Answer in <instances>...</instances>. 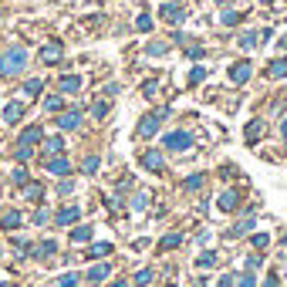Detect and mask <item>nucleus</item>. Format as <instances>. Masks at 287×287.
<instances>
[{
  "label": "nucleus",
  "mask_w": 287,
  "mask_h": 287,
  "mask_svg": "<svg viewBox=\"0 0 287 287\" xmlns=\"http://www.w3.org/2000/svg\"><path fill=\"white\" fill-rule=\"evenodd\" d=\"M24 65H27V51L24 48H7L3 51V58H0V78H14L17 71H24Z\"/></svg>",
  "instance_id": "1"
},
{
  "label": "nucleus",
  "mask_w": 287,
  "mask_h": 287,
  "mask_svg": "<svg viewBox=\"0 0 287 287\" xmlns=\"http://www.w3.org/2000/svg\"><path fill=\"white\" fill-rule=\"evenodd\" d=\"M166 115H169V108H159L155 115H145L142 122H139V135H155V132H159V122H162Z\"/></svg>",
  "instance_id": "2"
},
{
  "label": "nucleus",
  "mask_w": 287,
  "mask_h": 287,
  "mask_svg": "<svg viewBox=\"0 0 287 287\" xmlns=\"http://www.w3.org/2000/svg\"><path fill=\"white\" fill-rule=\"evenodd\" d=\"M189 145H193V135H189V132H169V135H166V149H169V152H186Z\"/></svg>",
  "instance_id": "3"
},
{
  "label": "nucleus",
  "mask_w": 287,
  "mask_h": 287,
  "mask_svg": "<svg viewBox=\"0 0 287 287\" xmlns=\"http://www.w3.org/2000/svg\"><path fill=\"white\" fill-rule=\"evenodd\" d=\"M162 20H169V24H183V20H186V7H179V3H166V7H162Z\"/></svg>",
  "instance_id": "4"
},
{
  "label": "nucleus",
  "mask_w": 287,
  "mask_h": 287,
  "mask_svg": "<svg viewBox=\"0 0 287 287\" xmlns=\"http://www.w3.org/2000/svg\"><path fill=\"white\" fill-rule=\"evenodd\" d=\"M250 71H253V65H250V61H240V65L230 68V81H233V84H243V81L250 78Z\"/></svg>",
  "instance_id": "5"
},
{
  "label": "nucleus",
  "mask_w": 287,
  "mask_h": 287,
  "mask_svg": "<svg viewBox=\"0 0 287 287\" xmlns=\"http://www.w3.org/2000/svg\"><path fill=\"white\" fill-rule=\"evenodd\" d=\"M41 61H44V65H54V61H61V44H58V41H51L48 48H41Z\"/></svg>",
  "instance_id": "6"
},
{
  "label": "nucleus",
  "mask_w": 287,
  "mask_h": 287,
  "mask_svg": "<svg viewBox=\"0 0 287 287\" xmlns=\"http://www.w3.org/2000/svg\"><path fill=\"white\" fill-rule=\"evenodd\" d=\"M41 139H44V129L41 125H31V129L20 132V145H34V142H41Z\"/></svg>",
  "instance_id": "7"
},
{
  "label": "nucleus",
  "mask_w": 287,
  "mask_h": 287,
  "mask_svg": "<svg viewBox=\"0 0 287 287\" xmlns=\"http://www.w3.org/2000/svg\"><path fill=\"white\" fill-rule=\"evenodd\" d=\"M48 172H54V176H68V172H71V162H68L65 155H58V159L48 162Z\"/></svg>",
  "instance_id": "8"
},
{
  "label": "nucleus",
  "mask_w": 287,
  "mask_h": 287,
  "mask_svg": "<svg viewBox=\"0 0 287 287\" xmlns=\"http://www.w3.org/2000/svg\"><path fill=\"white\" fill-rule=\"evenodd\" d=\"M20 115H24V105H20V101H10V105L3 108V122H10V125L20 122Z\"/></svg>",
  "instance_id": "9"
},
{
  "label": "nucleus",
  "mask_w": 287,
  "mask_h": 287,
  "mask_svg": "<svg viewBox=\"0 0 287 287\" xmlns=\"http://www.w3.org/2000/svg\"><path fill=\"white\" fill-rule=\"evenodd\" d=\"M78 216H81V210H78V206H65V210L58 213V226H71Z\"/></svg>",
  "instance_id": "10"
},
{
  "label": "nucleus",
  "mask_w": 287,
  "mask_h": 287,
  "mask_svg": "<svg viewBox=\"0 0 287 287\" xmlns=\"http://www.w3.org/2000/svg\"><path fill=\"white\" fill-rule=\"evenodd\" d=\"M58 125H61L65 132H68V129H78V125H81V112H65V115L58 118Z\"/></svg>",
  "instance_id": "11"
},
{
  "label": "nucleus",
  "mask_w": 287,
  "mask_h": 287,
  "mask_svg": "<svg viewBox=\"0 0 287 287\" xmlns=\"http://www.w3.org/2000/svg\"><path fill=\"white\" fill-rule=\"evenodd\" d=\"M108 274H112V267H108V264H98V267H91V270H88V281H91V284H98V281H105Z\"/></svg>",
  "instance_id": "12"
},
{
  "label": "nucleus",
  "mask_w": 287,
  "mask_h": 287,
  "mask_svg": "<svg viewBox=\"0 0 287 287\" xmlns=\"http://www.w3.org/2000/svg\"><path fill=\"white\" fill-rule=\"evenodd\" d=\"M142 166H145V169H152V172H159V169H162V155H159V152H145Z\"/></svg>",
  "instance_id": "13"
},
{
  "label": "nucleus",
  "mask_w": 287,
  "mask_h": 287,
  "mask_svg": "<svg viewBox=\"0 0 287 287\" xmlns=\"http://www.w3.org/2000/svg\"><path fill=\"white\" fill-rule=\"evenodd\" d=\"M257 135H264V122H260V118H253V122L247 125V142H257Z\"/></svg>",
  "instance_id": "14"
},
{
  "label": "nucleus",
  "mask_w": 287,
  "mask_h": 287,
  "mask_svg": "<svg viewBox=\"0 0 287 287\" xmlns=\"http://www.w3.org/2000/svg\"><path fill=\"white\" fill-rule=\"evenodd\" d=\"M236 203H240V200H236V193H230V189L219 196V210H226V213H230V210H236Z\"/></svg>",
  "instance_id": "15"
},
{
  "label": "nucleus",
  "mask_w": 287,
  "mask_h": 287,
  "mask_svg": "<svg viewBox=\"0 0 287 287\" xmlns=\"http://www.w3.org/2000/svg\"><path fill=\"white\" fill-rule=\"evenodd\" d=\"M78 88H81V78L78 74H65L61 78V91H78Z\"/></svg>",
  "instance_id": "16"
},
{
  "label": "nucleus",
  "mask_w": 287,
  "mask_h": 287,
  "mask_svg": "<svg viewBox=\"0 0 287 287\" xmlns=\"http://www.w3.org/2000/svg\"><path fill=\"white\" fill-rule=\"evenodd\" d=\"M54 250H58V243H54V240H44V243L34 250V257H41V260H44V257H51Z\"/></svg>",
  "instance_id": "17"
},
{
  "label": "nucleus",
  "mask_w": 287,
  "mask_h": 287,
  "mask_svg": "<svg viewBox=\"0 0 287 287\" xmlns=\"http://www.w3.org/2000/svg\"><path fill=\"white\" fill-rule=\"evenodd\" d=\"M44 149H48V155H58V152H65V142L54 135V139H44Z\"/></svg>",
  "instance_id": "18"
},
{
  "label": "nucleus",
  "mask_w": 287,
  "mask_h": 287,
  "mask_svg": "<svg viewBox=\"0 0 287 287\" xmlns=\"http://www.w3.org/2000/svg\"><path fill=\"white\" fill-rule=\"evenodd\" d=\"M219 24H223V27H233V24H240V14H236V10H223V14H219Z\"/></svg>",
  "instance_id": "19"
},
{
  "label": "nucleus",
  "mask_w": 287,
  "mask_h": 287,
  "mask_svg": "<svg viewBox=\"0 0 287 287\" xmlns=\"http://www.w3.org/2000/svg\"><path fill=\"white\" fill-rule=\"evenodd\" d=\"M250 226H253V219L247 216V219H240V223H236V226L230 230V236H243V233H250Z\"/></svg>",
  "instance_id": "20"
},
{
  "label": "nucleus",
  "mask_w": 287,
  "mask_h": 287,
  "mask_svg": "<svg viewBox=\"0 0 287 287\" xmlns=\"http://www.w3.org/2000/svg\"><path fill=\"white\" fill-rule=\"evenodd\" d=\"M20 223H24V216H20V213H7V216H3V230H17Z\"/></svg>",
  "instance_id": "21"
},
{
  "label": "nucleus",
  "mask_w": 287,
  "mask_h": 287,
  "mask_svg": "<svg viewBox=\"0 0 287 287\" xmlns=\"http://www.w3.org/2000/svg\"><path fill=\"white\" fill-rule=\"evenodd\" d=\"M179 243H183V236H179V233H169V236H162L159 247H162V250H172V247H179Z\"/></svg>",
  "instance_id": "22"
},
{
  "label": "nucleus",
  "mask_w": 287,
  "mask_h": 287,
  "mask_svg": "<svg viewBox=\"0 0 287 287\" xmlns=\"http://www.w3.org/2000/svg\"><path fill=\"white\" fill-rule=\"evenodd\" d=\"M108 253H112V243H95L88 250V257H108Z\"/></svg>",
  "instance_id": "23"
},
{
  "label": "nucleus",
  "mask_w": 287,
  "mask_h": 287,
  "mask_svg": "<svg viewBox=\"0 0 287 287\" xmlns=\"http://www.w3.org/2000/svg\"><path fill=\"white\" fill-rule=\"evenodd\" d=\"M267 74H270V78H284L287 74V61H274V65L267 68Z\"/></svg>",
  "instance_id": "24"
},
{
  "label": "nucleus",
  "mask_w": 287,
  "mask_h": 287,
  "mask_svg": "<svg viewBox=\"0 0 287 287\" xmlns=\"http://www.w3.org/2000/svg\"><path fill=\"white\" fill-rule=\"evenodd\" d=\"M240 48H247V51H250V48H257V31H247V34L240 37Z\"/></svg>",
  "instance_id": "25"
},
{
  "label": "nucleus",
  "mask_w": 287,
  "mask_h": 287,
  "mask_svg": "<svg viewBox=\"0 0 287 287\" xmlns=\"http://www.w3.org/2000/svg\"><path fill=\"white\" fill-rule=\"evenodd\" d=\"M41 88H44V81H41V78H31V81L24 84V91H27V95H41Z\"/></svg>",
  "instance_id": "26"
},
{
  "label": "nucleus",
  "mask_w": 287,
  "mask_h": 287,
  "mask_svg": "<svg viewBox=\"0 0 287 287\" xmlns=\"http://www.w3.org/2000/svg\"><path fill=\"white\" fill-rule=\"evenodd\" d=\"M24 196H27V200H41V196H44V189H41L37 183H31V186H24Z\"/></svg>",
  "instance_id": "27"
},
{
  "label": "nucleus",
  "mask_w": 287,
  "mask_h": 287,
  "mask_svg": "<svg viewBox=\"0 0 287 287\" xmlns=\"http://www.w3.org/2000/svg\"><path fill=\"white\" fill-rule=\"evenodd\" d=\"M91 236V226H78V230H71V240H78V243H84Z\"/></svg>",
  "instance_id": "28"
},
{
  "label": "nucleus",
  "mask_w": 287,
  "mask_h": 287,
  "mask_svg": "<svg viewBox=\"0 0 287 287\" xmlns=\"http://www.w3.org/2000/svg\"><path fill=\"white\" fill-rule=\"evenodd\" d=\"M91 115H95V118H105V115H108V101H95V105H91Z\"/></svg>",
  "instance_id": "29"
},
{
  "label": "nucleus",
  "mask_w": 287,
  "mask_h": 287,
  "mask_svg": "<svg viewBox=\"0 0 287 287\" xmlns=\"http://www.w3.org/2000/svg\"><path fill=\"white\" fill-rule=\"evenodd\" d=\"M135 284H139V287L152 284V270H149V267H145V270H139V274H135Z\"/></svg>",
  "instance_id": "30"
},
{
  "label": "nucleus",
  "mask_w": 287,
  "mask_h": 287,
  "mask_svg": "<svg viewBox=\"0 0 287 287\" xmlns=\"http://www.w3.org/2000/svg\"><path fill=\"white\" fill-rule=\"evenodd\" d=\"M84 172H88V176L98 172V155H88V159H84Z\"/></svg>",
  "instance_id": "31"
},
{
  "label": "nucleus",
  "mask_w": 287,
  "mask_h": 287,
  "mask_svg": "<svg viewBox=\"0 0 287 287\" xmlns=\"http://www.w3.org/2000/svg\"><path fill=\"white\" fill-rule=\"evenodd\" d=\"M203 179H206V176H189V179H186L183 186H186V189L193 193V189H200V186H203Z\"/></svg>",
  "instance_id": "32"
},
{
  "label": "nucleus",
  "mask_w": 287,
  "mask_h": 287,
  "mask_svg": "<svg viewBox=\"0 0 287 287\" xmlns=\"http://www.w3.org/2000/svg\"><path fill=\"white\" fill-rule=\"evenodd\" d=\"M78 281H81L78 274H65V277L58 281V287H78Z\"/></svg>",
  "instance_id": "33"
},
{
  "label": "nucleus",
  "mask_w": 287,
  "mask_h": 287,
  "mask_svg": "<svg viewBox=\"0 0 287 287\" xmlns=\"http://www.w3.org/2000/svg\"><path fill=\"white\" fill-rule=\"evenodd\" d=\"M203 78H206V68H203V65H196V68H193V74H189V81H193V84H200Z\"/></svg>",
  "instance_id": "34"
},
{
  "label": "nucleus",
  "mask_w": 287,
  "mask_h": 287,
  "mask_svg": "<svg viewBox=\"0 0 287 287\" xmlns=\"http://www.w3.org/2000/svg\"><path fill=\"white\" fill-rule=\"evenodd\" d=\"M200 267H216V253H200Z\"/></svg>",
  "instance_id": "35"
},
{
  "label": "nucleus",
  "mask_w": 287,
  "mask_h": 287,
  "mask_svg": "<svg viewBox=\"0 0 287 287\" xmlns=\"http://www.w3.org/2000/svg\"><path fill=\"white\" fill-rule=\"evenodd\" d=\"M10 179H14L17 186H24V183H27V169H14V172H10Z\"/></svg>",
  "instance_id": "36"
},
{
  "label": "nucleus",
  "mask_w": 287,
  "mask_h": 287,
  "mask_svg": "<svg viewBox=\"0 0 287 287\" xmlns=\"http://www.w3.org/2000/svg\"><path fill=\"white\" fill-rule=\"evenodd\" d=\"M135 27H139V31H149V27H152V17H149V14H139Z\"/></svg>",
  "instance_id": "37"
},
{
  "label": "nucleus",
  "mask_w": 287,
  "mask_h": 287,
  "mask_svg": "<svg viewBox=\"0 0 287 287\" xmlns=\"http://www.w3.org/2000/svg\"><path fill=\"white\" fill-rule=\"evenodd\" d=\"M267 243H270V240H267V233H253V247H257V250H264Z\"/></svg>",
  "instance_id": "38"
},
{
  "label": "nucleus",
  "mask_w": 287,
  "mask_h": 287,
  "mask_svg": "<svg viewBox=\"0 0 287 287\" xmlns=\"http://www.w3.org/2000/svg\"><path fill=\"white\" fill-rule=\"evenodd\" d=\"M61 105H65V101H61V98H48V101H44V108H48V112H58V108H61Z\"/></svg>",
  "instance_id": "39"
},
{
  "label": "nucleus",
  "mask_w": 287,
  "mask_h": 287,
  "mask_svg": "<svg viewBox=\"0 0 287 287\" xmlns=\"http://www.w3.org/2000/svg\"><path fill=\"white\" fill-rule=\"evenodd\" d=\"M132 206H135V210H145V206H149V196H145V193H139V196H135V203H132Z\"/></svg>",
  "instance_id": "40"
},
{
  "label": "nucleus",
  "mask_w": 287,
  "mask_h": 287,
  "mask_svg": "<svg viewBox=\"0 0 287 287\" xmlns=\"http://www.w3.org/2000/svg\"><path fill=\"white\" fill-rule=\"evenodd\" d=\"M169 44H149V54H166Z\"/></svg>",
  "instance_id": "41"
},
{
  "label": "nucleus",
  "mask_w": 287,
  "mask_h": 287,
  "mask_svg": "<svg viewBox=\"0 0 287 287\" xmlns=\"http://www.w3.org/2000/svg\"><path fill=\"white\" fill-rule=\"evenodd\" d=\"M17 159L27 162V159H31V145H20V149H17Z\"/></svg>",
  "instance_id": "42"
},
{
  "label": "nucleus",
  "mask_w": 287,
  "mask_h": 287,
  "mask_svg": "<svg viewBox=\"0 0 287 287\" xmlns=\"http://www.w3.org/2000/svg\"><path fill=\"white\" fill-rule=\"evenodd\" d=\"M34 223L44 226V223H48V210H37V213H34Z\"/></svg>",
  "instance_id": "43"
},
{
  "label": "nucleus",
  "mask_w": 287,
  "mask_h": 287,
  "mask_svg": "<svg viewBox=\"0 0 287 287\" xmlns=\"http://www.w3.org/2000/svg\"><path fill=\"white\" fill-rule=\"evenodd\" d=\"M236 287H253V277H250V274H247V277H240V281H236Z\"/></svg>",
  "instance_id": "44"
},
{
  "label": "nucleus",
  "mask_w": 287,
  "mask_h": 287,
  "mask_svg": "<svg viewBox=\"0 0 287 287\" xmlns=\"http://www.w3.org/2000/svg\"><path fill=\"white\" fill-rule=\"evenodd\" d=\"M264 287H277V277H274V274H270V277H267V281H264Z\"/></svg>",
  "instance_id": "45"
},
{
  "label": "nucleus",
  "mask_w": 287,
  "mask_h": 287,
  "mask_svg": "<svg viewBox=\"0 0 287 287\" xmlns=\"http://www.w3.org/2000/svg\"><path fill=\"white\" fill-rule=\"evenodd\" d=\"M219 287H233V277H223V281H219Z\"/></svg>",
  "instance_id": "46"
},
{
  "label": "nucleus",
  "mask_w": 287,
  "mask_h": 287,
  "mask_svg": "<svg viewBox=\"0 0 287 287\" xmlns=\"http://www.w3.org/2000/svg\"><path fill=\"white\" fill-rule=\"evenodd\" d=\"M112 287H129V284H125V281H118V284H112Z\"/></svg>",
  "instance_id": "47"
},
{
  "label": "nucleus",
  "mask_w": 287,
  "mask_h": 287,
  "mask_svg": "<svg viewBox=\"0 0 287 287\" xmlns=\"http://www.w3.org/2000/svg\"><path fill=\"white\" fill-rule=\"evenodd\" d=\"M284 142H287V118H284Z\"/></svg>",
  "instance_id": "48"
},
{
  "label": "nucleus",
  "mask_w": 287,
  "mask_h": 287,
  "mask_svg": "<svg viewBox=\"0 0 287 287\" xmlns=\"http://www.w3.org/2000/svg\"><path fill=\"white\" fill-rule=\"evenodd\" d=\"M0 287H10V284H7V281H0Z\"/></svg>",
  "instance_id": "49"
},
{
  "label": "nucleus",
  "mask_w": 287,
  "mask_h": 287,
  "mask_svg": "<svg viewBox=\"0 0 287 287\" xmlns=\"http://www.w3.org/2000/svg\"><path fill=\"white\" fill-rule=\"evenodd\" d=\"M216 3H230V0H216Z\"/></svg>",
  "instance_id": "50"
},
{
  "label": "nucleus",
  "mask_w": 287,
  "mask_h": 287,
  "mask_svg": "<svg viewBox=\"0 0 287 287\" xmlns=\"http://www.w3.org/2000/svg\"><path fill=\"white\" fill-rule=\"evenodd\" d=\"M169 287H176V284H169Z\"/></svg>",
  "instance_id": "51"
},
{
  "label": "nucleus",
  "mask_w": 287,
  "mask_h": 287,
  "mask_svg": "<svg viewBox=\"0 0 287 287\" xmlns=\"http://www.w3.org/2000/svg\"><path fill=\"white\" fill-rule=\"evenodd\" d=\"M264 3H267V0H264Z\"/></svg>",
  "instance_id": "52"
}]
</instances>
